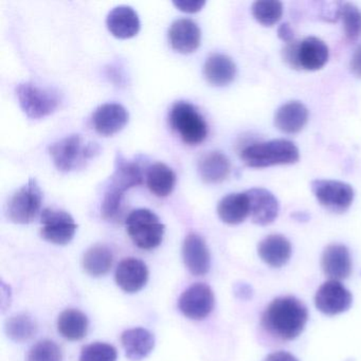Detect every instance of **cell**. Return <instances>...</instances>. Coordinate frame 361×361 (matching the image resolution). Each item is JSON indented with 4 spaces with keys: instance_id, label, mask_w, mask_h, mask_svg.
Segmentation results:
<instances>
[{
    "instance_id": "1",
    "label": "cell",
    "mask_w": 361,
    "mask_h": 361,
    "mask_svg": "<svg viewBox=\"0 0 361 361\" xmlns=\"http://www.w3.org/2000/svg\"><path fill=\"white\" fill-rule=\"evenodd\" d=\"M307 320V308L300 300L281 297L267 306L262 317V324L274 337L293 340L303 331Z\"/></svg>"
},
{
    "instance_id": "2",
    "label": "cell",
    "mask_w": 361,
    "mask_h": 361,
    "mask_svg": "<svg viewBox=\"0 0 361 361\" xmlns=\"http://www.w3.org/2000/svg\"><path fill=\"white\" fill-rule=\"evenodd\" d=\"M240 158L247 166L262 169L295 164L299 160L300 153L295 143L285 139H276L245 147Z\"/></svg>"
},
{
    "instance_id": "3",
    "label": "cell",
    "mask_w": 361,
    "mask_h": 361,
    "mask_svg": "<svg viewBox=\"0 0 361 361\" xmlns=\"http://www.w3.org/2000/svg\"><path fill=\"white\" fill-rule=\"evenodd\" d=\"M126 230L133 243L143 250H151L161 244L164 225L149 209L133 211L126 221Z\"/></svg>"
},
{
    "instance_id": "4",
    "label": "cell",
    "mask_w": 361,
    "mask_h": 361,
    "mask_svg": "<svg viewBox=\"0 0 361 361\" xmlns=\"http://www.w3.org/2000/svg\"><path fill=\"white\" fill-rule=\"evenodd\" d=\"M170 124L173 130L189 145L202 143L208 135V126L197 109L185 101L173 105L170 111Z\"/></svg>"
},
{
    "instance_id": "5",
    "label": "cell",
    "mask_w": 361,
    "mask_h": 361,
    "mask_svg": "<svg viewBox=\"0 0 361 361\" xmlns=\"http://www.w3.org/2000/svg\"><path fill=\"white\" fill-rule=\"evenodd\" d=\"M54 166L62 172H71L82 162L94 157L99 153L97 143L84 145L80 135H71L54 143L49 149Z\"/></svg>"
},
{
    "instance_id": "6",
    "label": "cell",
    "mask_w": 361,
    "mask_h": 361,
    "mask_svg": "<svg viewBox=\"0 0 361 361\" xmlns=\"http://www.w3.org/2000/svg\"><path fill=\"white\" fill-rule=\"evenodd\" d=\"M16 94L23 111L30 119H43L58 109L59 99L56 94L35 84H20L16 87Z\"/></svg>"
},
{
    "instance_id": "7",
    "label": "cell",
    "mask_w": 361,
    "mask_h": 361,
    "mask_svg": "<svg viewBox=\"0 0 361 361\" xmlns=\"http://www.w3.org/2000/svg\"><path fill=\"white\" fill-rule=\"evenodd\" d=\"M43 193L35 179L20 188L8 204V216L16 224L31 223L41 210Z\"/></svg>"
},
{
    "instance_id": "8",
    "label": "cell",
    "mask_w": 361,
    "mask_h": 361,
    "mask_svg": "<svg viewBox=\"0 0 361 361\" xmlns=\"http://www.w3.org/2000/svg\"><path fill=\"white\" fill-rule=\"evenodd\" d=\"M314 197L331 212H345L354 200V189L348 183L338 180L317 179L312 183Z\"/></svg>"
},
{
    "instance_id": "9",
    "label": "cell",
    "mask_w": 361,
    "mask_h": 361,
    "mask_svg": "<svg viewBox=\"0 0 361 361\" xmlns=\"http://www.w3.org/2000/svg\"><path fill=\"white\" fill-rule=\"evenodd\" d=\"M41 230L44 240L56 245H66L73 240L77 231V224L69 213L47 208L41 216Z\"/></svg>"
},
{
    "instance_id": "10",
    "label": "cell",
    "mask_w": 361,
    "mask_h": 361,
    "mask_svg": "<svg viewBox=\"0 0 361 361\" xmlns=\"http://www.w3.org/2000/svg\"><path fill=\"white\" fill-rule=\"evenodd\" d=\"M178 306L187 318L202 320L210 314L214 307V293L208 285L196 283L181 293Z\"/></svg>"
},
{
    "instance_id": "11",
    "label": "cell",
    "mask_w": 361,
    "mask_h": 361,
    "mask_svg": "<svg viewBox=\"0 0 361 361\" xmlns=\"http://www.w3.org/2000/svg\"><path fill=\"white\" fill-rule=\"evenodd\" d=\"M352 293L339 281L329 280L323 283L314 297L316 307L327 316H335L346 312L352 305Z\"/></svg>"
},
{
    "instance_id": "12",
    "label": "cell",
    "mask_w": 361,
    "mask_h": 361,
    "mask_svg": "<svg viewBox=\"0 0 361 361\" xmlns=\"http://www.w3.org/2000/svg\"><path fill=\"white\" fill-rule=\"evenodd\" d=\"M250 202V215L253 223L266 226L276 221L280 204L276 196L263 188H253L246 192Z\"/></svg>"
},
{
    "instance_id": "13",
    "label": "cell",
    "mask_w": 361,
    "mask_h": 361,
    "mask_svg": "<svg viewBox=\"0 0 361 361\" xmlns=\"http://www.w3.org/2000/svg\"><path fill=\"white\" fill-rule=\"evenodd\" d=\"M147 280L149 269L145 262L136 257L122 259L116 270V282L126 293H138L147 285Z\"/></svg>"
},
{
    "instance_id": "14",
    "label": "cell",
    "mask_w": 361,
    "mask_h": 361,
    "mask_svg": "<svg viewBox=\"0 0 361 361\" xmlns=\"http://www.w3.org/2000/svg\"><path fill=\"white\" fill-rule=\"evenodd\" d=\"M185 267L194 276H204L211 267L210 251L202 236L191 233L185 238L183 246Z\"/></svg>"
},
{
    "instance_id": "15",
    "label": "cell",
    "mask_w": 361,
    "mask_h": 361,
    "mask_svg": "<svg viewBox=\"0 0 361 361\" xmlns=\"http://www.w3.org/2000/svg\"><path fill=\"white\" fill-rule=\"evenodd\" d=\"M169 39L173 49L180 54H191L200 47L202 32L193 20L180 18L171 25Z\"/></svg>"
},
{
    "instance_id": "16",
    "label": "cell",
    "mask_w": 361,
    "mask_h": 361,
    "mask_svg": "<svg viewBox=\"0 0 361 361\" xmlns=\"http://www.w3.org/2000/svg\"><path fill=\"white\" fill-rule=\"evenodd\" d=\"M128 111L117 103L101 105L92 115L94 128L103 136H113L117 134L128 124Z\"/></svg>"
},
{
    "instance_id": "17",
    "label": "cell",
    "mask_w": 361,
    "mask_h": 361,
    "mask_svg": "<svg viewBox=\"0 0 361 361\" xmlns=\"http://www.w3.org/2000/svg\"><path fill=\"white\" fill-rule=\"evenodd\" d=\"M321 265L323 271L331 280H344L352 272L350 251L344 245H329L323 251Z\"/></svg>"
},
{
    "instance_id": "18",
    "label": "cell",
    "mask_w": 361,
    "mask_h": 361,
    "mask_svg": "<svg viewBox=\"0 0 361 361\" xmlns=\"http://www.w3.org/2000/svg\"><path fill=\"white\" fill-rule=\"evenodd\" d=\"M329 58L326 44L318 37H310L298 45V67L304 71H316L323 68Z\"/></svg>"
},
{
    "instance_id": "19",
    "label": "cell",
    "mask_w": 361,
    "mask_h": 361,
    "mask_svg": "<svg viewBox=\"0 0 361 361\" xmlns=\"http://www.w3.org/2000/svg\"><path fill=\"white\" fill-rule=\"evenodd\" d=\"M106 25L109 32L118 39H130L140 30L138 14L128 6L114 8L107 16Z\"/></svg>"
},
{
    "instance_id": "20",
    "label": "cell",
    "mask_w": 361,
    "mask_h": 361,
    "mask_svg": "<svg viewBox=\"0 0 361 361\" xmlns=\"http://www.w3.org/2000/svg\"><path fill=\"white\" fill-rule=\"evenodd\" d=\"M142 180V172L138 164L130 161L121 154H118L115 171L109 178L106 189L113 190L124 195L128 190L140 185Z\"/></svg>"
},
{
    "instance_id": "21",
    "label": "cell",
    "mask_w": 361,
    "mask_h": 361,
    "mask_svg": "<svg viewBox=\"0 0 361 361\" xmlns=\"http://www.w3.org/2000/svg\"><path fill=\"white\" fill-rule=\"evenodd\" d=\"M122 345L126 356L130 361H140L147 358L155 346V337L151 331L142 327L128 329L121 335Z\"/></svg>"
},
{
    "instance_id": "22",
    "label": "cell",
    "mask_w": 361,
    "mask_h": 361,
    "mask_svg": "<svg viewBox=\"0 0 361 361\" xmlns=\"http://www.w3.org/2000/svg\"><path fill=\"white\" fill-rule=\"evenodd\" d=\"M257 252L262 261L274 268H280L289 261L291 257V244L281 234H271L264 238L257 247Z\"/></svg>"
},
{
    "instance_id": "23",
    "label": "cell",
    "mask_w": 361,
    "mask_h": 361,
    "mask_svg": "<svg viewBox=\"0 0 361 361\" xmlns=\"http://www.w3.org/2000/svg\"><path fill=\"white\" fill-rule=\"evenodd\" d=\"M308 121V109L298 101L286 103L276 111L274 124L285 134H297Z\"/></svg>"
},
{
    "instance_id": "24",
    "label": "cell",
    "mask_w": 361,
    "mask_h": 361,
    "mask_svg": "<svg viewBox=\"0 0 361 361\" xmlns=\"http://www.w3.org/2000/svg\"><path fill=\"white\" fill-rule=\"evenodd\" d=\"M217 214L228 225L243 223L250 215V202L246 192L225 196L217 206Z\"/></svg>"
},
{
    "instance_id": "25",
    "label": "cell",
    "mask_w": 361,
    "mask_h": 361,
    "mask_svg": "<svg viewBox=\"0 0 361 361\" xmlns=\"http://www.w3.org/2000/svg\"><path fill=\"white\" fill-rule=\"evenodd\" d=\"M204 73L207 81L212 85L226 86L235 78L236 66L229 56L213 54L204 63Z\"/></svg>"
},
{
    "instance_id": "26",
    "label": "cell",
    "mask_w": 361,
    "mask_h": 361,
    "mask_svg": "<svg viewBox=\"0 0 361 361\" xmlns=\"http://www.w3.org/2000/svg\"><path fill=\"white\" fill-rule=\"evenodd\" d=\"M230 161L221 152L204 154L198 162V172L204 183H219L230 174Z\"/></svg>"
},
{
    "instance_id": "27",
    "label": "cell",
    "mask_w": 361,
    "mask_h": 361,
    "mask_svg": "<svg viewBox=\"0 0 361 361\" xmlns=\"http://www.w3.org/2000/svg\"><path fill=\"white\" fill-rule=\"evenodd\" d=\"M88 318L81 310L69 308L59 316L58 331L71 341L83 339L88 331Z\"/></svg>"
},
{
    "instance_id": "28",
    "label": "cell",
    "mask_w": 361,
    "mask_h": 361,
    "mask_svg": "<svg viewBox=\"0 0 361 361\" xmlns=\"http://www.w3.org/2000/svg\"><path fill=\"white\" fill-rule=\"evenodd\" d=\"M176 183V175L166 164L158 162L147 169V185L149 191L158 197H166L172 193Z\"/></svg>"
},
{
    "instance_id": "29",
    "label": "cell",
    "mask_w": 361,
    "mask_h": 361,
    "mask_svg": "<svg viewBox=\"0 0 361 361\" xmlns=\"http://www.w3.org/2000/svg\"><path fill=\"white\" fill-rule=\"evenodd\" d=\"M114 255L105 245L90 247L83 257V268L90 276H102L109 274L113 266Z\"/></svg>"
},
{
    "instance_id": "30",
    "label": "cell",
    "mask_w": 361,
    "mask_h": 361,
    "mask_svg": "<svg viewBox=\"0 0 361 361\" xmlns=\"http://www.w3.org/2000/svg\"><path fill=\"white\" fill-rule=\"evenodd\" d=\"M37 324L35 319L28 314H18L8 319L6 333L10 339L16 342H26L35 337Z\"/></svg>"
},
{
    "instance_id": "31",
    "label": "cell",
    "mask_w": 361,
    "mask_h": 361,
    "mask_svg": "<svg viewBox=\"0 0 361 361\" xmlns=\"http://www.w3.org/2000/svg\"><path fill=\"white\" fill-rule=\"evenodd\" d=\"M251 11L259 24L271 27L282 18L283 5L276 0H259L253 3Z\"/></svg>"
},
{
    "instance_id": "32",
    "label": "cell",
    "mask_w": 361,
    "mask_h": 361,
    "mask_svg": "<svg viewBox=\"0 0 361 361\" xmlns=\"http://www.w3.org/2000/svg\"><path fill=\"white\" fill-rule=\"evenodd\" d=\"M340 18L343 22L344 35L348 42L361 37V11L354 4H342Z\"/></svg>"
},
{
    "instance_id": "33",
    "label": "cell",
    "mask_w": 361,
    "mask_h": 361,
    "mask_svg": "<svg viewBox=\"0 0 361 361\" xmlns=\"http://www.w3.org/2000/svg\"><path fill=\"white\" fill-rule=\"evenodd\" d=\"M117 358L115 346L105 342H94L84 346L80 361H117Z\"/></svg>"
},
{
    "instance_id": "34",
    "label": "cell",
    "mask_w": 361,
    "mask_h": 361,
    "mask_svg": "<svg viewBox=\"0 0 361 361\" xmlns=\"http://www.w3.org/2000/svg\"><path fill=\"white\" fill-rule=\"evenodd\" d=\"M27 361H63L62 350L56 342L42 340L29 350Z\"/></svg>"
},
{
    "instance_id": "35",
    "label": "cell",
    "mask_w": 361,
    "mask_h": 361,
    "mask_svg": "<svg viewBox=\"0 0 361 361\" xmlns=\"http://www.w3.org/2000/svg\"><path fill=\"white\" fill-rule=\"evenodd\" d=\"M123 196V194L106 189L104 197H103L102 207H101V212H102V216L105 219L116 221L118 217H120L122 213Z\"/></svg>"
},
{
    "instance_id": "36",
    "label": "cell",
    "mask_w": 361,
    "mask_h": 361,
    "mask_svg": "<svg viewBox=\"0 0 361 361\" xmlns=\"http://www.w3.org/2000/svg\"><path fill=\"white\" fill-rule=\"evenodd\" d=\"M173 5L185 13H196L204 8L206 1L204 0H175L173 1Z\"/></svg>"
},
{
    "instance_id": "37",
    "label": "cell",
    "mask_w": 361,
    "mask_h": 361,
    "mask_svg": "<svg viewBox=\"0 0 361 361\" xmlns=\"http://www.w3.org/2000/svg\"><path fill=\"white\" fill-rule=\"evenodd\" d=\"M298 45H299V42L293 39L290 43H287L284 49H283V59H284L285 62L295 69H299L297 59Z\"/></svg>"
},
{
    "instance_id": "38",
    "label": "cell",
    "mask_w": 361,
    "mask_h": 361,
    "mask_svg": "<svg viewBox=\"0 0 361 361\" xmlns=\"http://www.w3.org/2000/svg\"><path fill=\"white\" fill-rule=\"evenodd\" d=\"M350 71L356 77L361 78V45L357 47L350 60Z\"/></svg>"
},
{
    "instance_id": "39",
    "label": "cell",
    "mask_w": 361,
    "mask_h": 361,
    "mask_svg": "<svg viewBox=\"0 0 361 361\" xmlns=\"http://www.w3.org/2000/svg\"><path fill=\"white\" fill-rule=\"evenodd\" d=\"M278 37L286 44L293 41V30L288 23H285L279 27Z\"/></svg>"
},
{
    "instance_id": "40",
    "label": "cell",
    "mask_w": 361,
    "mask_h": 361,
    "mask_svg": "<svg viewBox=\"0 0 361 361\" xmlns=\"http://www.w3.org/2000/svg\"><path fill=\"white\" fill-rule=\"evenodd\" d=\"M264 361H299L293 354L290 353L283 352V350H279V352L272 353V354L268 355Z\"/></svg>"
},
{
    "instance_id": "41",
    "label": "cell",
    "mask_w": 361,
    "mask_h": 361,
    "mask_svg": "<svg viewBox=\"0 0 361 361\" xmlns=\"http://www.w3.org/2000/svg\"><path fill=\"white\" fill-rule=\"evenodd\" d=\"M235 293L238 297L242 298V299H248V298L251 297L252 295V291H251V287L247 284H238V286L235 287Z\"/></svg>"
}]
</instances>
